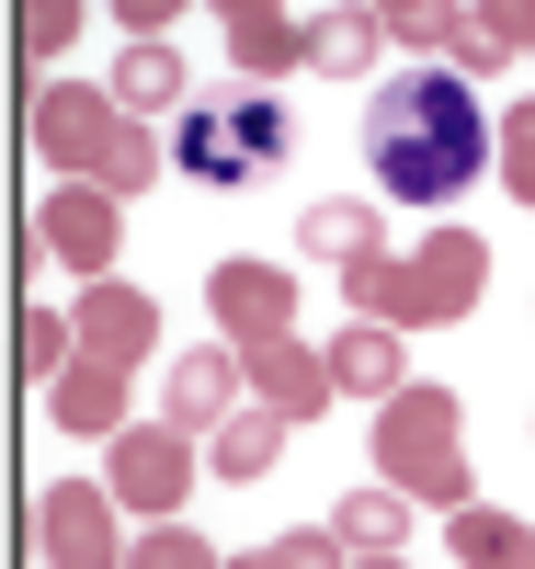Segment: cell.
I'll list each match as a JSON object with an SVG mask.
<instances>
[{"mask_svg": "<svg viewBox=\"0 0 535 569\" xmlns=\"http://www.w3.org/2000/svg\"><path fill=\"white\" fill-rule=\"evenodd\" d=\"M491 160H502V126L467 103L456 69H399L365 103V171L387 206H456Z\"/></svg>", "mask_w": 535, "mask_h": 569, "instance_id": "1", "label": "cell"}, {"mask_svg": "<svg viewBox=\"0 0 535 569\" xmlns=\"http://www.w3.org/2000/svg\"><path fill=\"white\" fill-rule=\"evenodd\" d=\"M491 284V240L478 228H433L422 251H365L343 262V308L387 319V330H456Z\"/></svg>", "mask_w": 535, "mask_h": 569, "instance_id": "2", "label": "cell"}, {"mask_svg": "<svg viewBox=\"0 0 535 569\" xmlns=\"http://www.w3.org/2000/svg\"><path fill=\"white\" fill-rule=\"evenodd\" d=\"M23 126H34V149L58 160V182H91V194H115V206H126V194H149V182L171 171V149L115 103V91H91V80L34 91V114H23Z\"/></svg>", "mask_w": 535, "mask_h": 569, "instance_id": "3", "label": "cell"}, {"mask_svg": "<svg viewBox=\"0 0 535 569\" xmlns=\"http://www.w3.org/2000/svg\"><path fill=\"white\" fill-rule=\"evenodd\" d=\"M376 479L399 490V501H422V512H467V410L445 399V388H410L376 410Z\"/></svg>", "mask_w": 535, "mask_h": 569, "instance_id": "4", "label": "cell"}, {"mask_svg": "<svg viewBox=\"0 0 535 569\" xmlns=\"http://www.w3.org/2000/svg\"><path fill=\"white\" fill-rule=\"evenodd\" d=\"M285 160V114L262 103V91H228V103H182L171 126V171L206 182V194H239V182H262Z\"/></svg>", "mask_w": 535, "mask_h": 569, "instance_id": "5", "label": "cell"}, {"mask_svg": "<svg viewBox=\"0 0 535 569\" xmlns=\"http://www.w3.org/2000/svg\"><path fill=\"white\" fill-rule=\"evenodd\" d=\"M103 490L126 512H149V525H171V512L194 501V433L182 421H126V433L103 445Z\"/></svg>", "mask_w": 535, "mask_h": 569, "instance_id": "6", "label": "cell"}, {"mask_svg": "<svg viewBox=\"0 0 535 569\" xmlns=\"http://www.w3.org/2000/svg\"><path fill=\"white\" fill-rule=\"evenodd\" d=\"M34 251H46V262H69L80 284H103L115 251H126V206H115V194H91V182H58V194L34 206Z\"/></svg>", "mask_w": 535, "mask_h": 569, "instance_id": "7", "label": "cell"}, {"mask_svg": "<svg viewBox=\"0 0 535 569\" xmlns=\"http://www.w3.org/2000/svg\"><path fill=\"white\" fill-rule=\"evenodd\" d=\"M115 490L103 479H69V490H46L34 501V547H46V569H126V536H115Z\"/></svg>", "mask_w": 535, "mask_h": 569, "instance_id": "8", "label": "cell"}, {"mask_svg": "<svg viewBox=\"0 0 535 569\" xmlns=\"http://www.w3.org/2000/svg\"><path fill=\"white\" fill-rule=\"evenodd\" d=\"M206 308L228 330V353H251V342H274V330H297V273H285V262H217Z\"/></svg>", "mask_w": 535, "mask_h": 569, "instance_id": "9", "label": "cell"}, {"mask_svg": "<svg viewBox=\"0 0 535 569\" xmlns=\"http://www.w3.org/2000/svg\"><path fill=\"white\" fill-rule=\"evenodd\" d=\"M69 330H80V353H91V365H126V376L160 353V308L137 297V284H115V273H103V284H80Z\"/></svg>", "mask_w": 535, "mask_h": 569, "instance_id": "10", "label": "cell"}, {"mask_svg": "<svg viewBox=\"0 0 535 569\" xmlns=\"http://www.w3.org/2000/svg\"><path fill=\"white\" fill-rule=\"evenodd\" d=\"M239 376H251V399H262V410H285V421H319V410H330V353H308L297 330L251 342V353H239Z\"/></svg>", "mask_w": 535, "mask_h": 569, "instance_id": "11", "label": "cell"}, {"mask_svg": "<svg viewBox=\"0 0 535 569\" xmlns=\"http://www.w3.org/2000/svg\"><path fill=\"white\" fill-rule=\"evenodd\" d=\"M239 388H251V376H239V353H228V342L171 353V410H160V421H182V433H228V421L251 410Z\"/></svg>", "mask_w": 535, "mask_h": 569, "instance_id": "12", "label": "cell"}, {"mask_svg": "<svg viewBox=\"0 0 535 569\" xmlns=\"http://www.w3.org/2000/svg\"><path fill=\"white\" fill-rule=\"evenodd\" d=\"M217 34H228L239 80H285V69H308V23H297V12H274V0H228Z\"/></svg>", "mask_w": 535, "mask_h": 569, "instance_id": "13", "label": "cell"}, {"mask_svg": "<svg viewBox=\"0 0 535 569\" xmlns=\"http://www.w3.org/2000/svg\"><path fill=\"white\" fill-rule=\"evenodd\" d=\"M410 388V365H399V330L387 319H343V342H330V399H399Z\"/></svg>", "mask_w": 535, "mask_h": 569, "instance_id": "14", "label": "cell"}, {"mask_svg": "<svg viewBox=\"0 0 535 569\" xmlns=\"http://www.w3.org/2000/svg\"><path fill=\"white\" fill-rule=\"evenodd\" d=\"M46 421H58V433H80V445H115L126 433V365H69L58 388H46Z\"/></svg>", "mask_w": 535, "mask_h": 569, "instance_id": "15", "label": "cell"}, {"mask_svg": "<svg viewBox=\"0 0 535 569\" xmlns=\"http://www.w3.org/2000/svg\"><path fill=\"white\" fill-rule=\"evenodd\" d=\"M513 0H445V58L433 69H456V80H478V69H502L513 58Z\"/></svg>", "mask_w": 535, "mask_h": 569, "instance_id": "16", "label": "cell"}, {"mask_svg": "<svg viewBox=\"0 0 535 569\" xmlns=\"http://www.w3.org/2000/svg\"><path fill=\"white\" fill-rule=\"evenodd\" d=\"M445 547H456V569H535V525H513L502 501L445 512Z\"/></svg>", "mask_w": 535, "mask_h": 569, "instance_id": "17", "label": "cell"}, {"mask_svg": "<svg viewBox=\"0 0 535 569\" xmlns=\"http://www.w3.org/2000/svg\"><path fill=\"white\" fill-rule=\"evenodd\" d=\"M285 433H297V421L251 399L228 433H206V456H217V479H228V490H262V479H274V456H285Z\"/></svg>", "mask_w": 535, "mask_h": 569, "instance_id": "18", "label": "cell"}, {"mask_svg": "<svg viewBox=\"0 0 535 569\" xmlns=\"http://www.w3.org/2000/svg\"><path fill=\"white\" fill-rule=\"evenodd\" d=\"M376 46H387V12L343 0V12L308 23V69H319V80H354V69H376Z\"/></svg>", "mask_w": 535, "mask_h": 569, "instance_id": "19", "label": "cell"}, {"mask_svg": "<svg viewBox=\"0 0 535 569\" xmlns=\"http://www.w3.org/2000/svg\"><path fill=\"white\" fill-rule=\"evenodd\" d=\"M410 512H422V501H399V490H343V501H330V536H343L354 558H399Z\"/></svg>", "mask_w": 535, "mask_h": 569, "instance_id": "20", "label": "cell"}, {"mask_svg": "<svg viewBox=\"0 0 535 569\" xmlns=\"http://www.w3.org/2000/svg\"><path fill=\"white\" fill-rule=\"evenodd\" d=\"M103 91H115L126 114H171V103H182V46H126Z\"/></svg>", "mask_w": 535, "mask_h": 569, "instance_id": "21", "label": "cell"}, {"mask_svg": "<svg viewBox=\"0 0 535 569\" xmlns=\"http://www.w3.org/2000/svg\"><path fill=\"white\" fill-rule=\"evenodd\" d=\"M297 240H308L319 262H365V251H376V206H365V194H319V206L297 217Z\"/></svg>", "mask_w": 535, "mask_h": 569, "instance_id": "22", "label": "cell"}, {"mask_svg": "<svg viewBox=\"0 0 535 569\" xmlns=\"http://www.w3.org/2000/svg\"><path fill=\"white\" fill-rule=\"evenodd\" d=\"M126 569H228L206 536H194L182 525V512H171V525H149V536H126Z\"/></svg>", "mask_w": 535, "mask_h": 569, "instance_id": "23", "label": "cell"}, {"mask_svg": "<svg viewBox=\"0 0 535 569\" xmlns=\"http://www.w3.org/2000/svg\"><path fill=\"white\" fill-rule=\"evenodd\" d=\"M502 182H513V206L535 217V103H513V114H502Z\"/></svg>", "mask_w": 535, "mask_h": 569, "instance_id": "24", "label": "cell"}, {"mask_svg": "<svg viewBox=\"0 0 535 569\" xmlns=\"http://www.w3.org/2000/svg\"><path fill=\"white\" fill-rule=\"evenodd\" d=\"M262 558H274V569H354V547L330 536V525H308V536H274Z\"/></svg>", "mask_w": 535, "mask_h": 569, "instance_id": "25", "label": "cell"}, {"mask_svg": "<svg viewBox=\"0 0 535 569\" xmlns=\"http://www.w3.org/2000/svg\"><path fill=\"white\" fill-rule=\"evenodd\" d=\"M69 34H80V12H69V0H23V58H58Z\"/></svg>", "mask_w": 535, "mask_h": 569, "instance_id": "26", "label": "cell"}, {"mask_svg": "<svg viewBox=\"0 0 535 569\" xmlns=\"http://www.w3.org/2000/svg\"><path fill=\"white\" fill-rule=\"evenodd\" d=\"M387 34H399V46H433V58H445V0H387Z\"/></svg>", "mask_w": 535, "mask_h": 569, "instance_id": "27", "label": "cell"}, {"mask_svg": "<svg viewBox=\"0 0 535 569\" xmlns=\"http://www.w3.org/2000/svg\"><path fill=\"white\" fill-rule=\"evenodd\" d=\"M513 34H524V46H535V0H513Z\"/></svg>", "mask_w": 535, "mask_h": 569, "instance_id": "28", "label": "cell"}, {"mask_svg": "<svg viewBox=\"0 0 535 569\" xmlns=\"http://www.w3.org/2000/svg\"><path fill=\"white\" fill-rule=\"evenodd\" d=\"M354 569H410V558H354Z\"/></svg>", "mask_w": 535, "mask_h": 569, "instance_id": "29", "label": "cell"}]
</instances>
